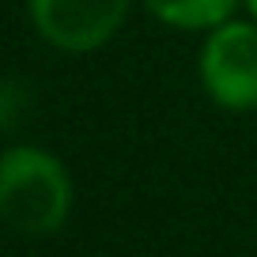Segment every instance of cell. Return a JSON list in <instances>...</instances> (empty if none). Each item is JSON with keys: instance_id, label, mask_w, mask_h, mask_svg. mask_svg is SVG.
I'll use <instances>...</instances> for the list:
<instances>
[{"instance_id": "3", "label": "cell", "mask_w": 257, "mask_h": 257, "mask_svg": "<svg viewBox=\"0 0 257 257\" xmlns=\"http://www.w3.org/2000/svg\"><path fill=\"white\" fill-rule=\"evenodd\" d=\"M133 0H27L31 23L64 53H91L121 31Z\"/></svg>"}, {"instance_id": "2", "label": "cell", "mask_w": 257, "mask_h": 257, "mask_svg": "<svg viewBox=\"0 0 257 257\" xmlns=\"http://www.w3.org/2000/svg\"><path fill=\"white\" fill-rule=\"evenodd\" d=\"M201 83L223 110H257V19H227L201 46Z\"/></svg>"}, {"instance_id": "5", "label": "cell", "mask_w": 257, "mask_h": 257, "mask_svg": "<svg viewBox=\"0 0 257 257\" xmlns=\"http://www.w3.org/2000/svg\"><path fill=\"white\" fill-rule=\"evenodd\" d=\"M242 4H246V12H249L253 19H257V0H242Z\"/></svg>"}, {"instance_id": "4", "label": "cell", "mask_w": 257, "mask_h": 257, "mask_svg": "<svg viewBox=\"0 0 257 257\" xmlns=\"http://www.w3.org/2000/svg\"><path fill=\"white\" fill-rule=\"evenodd\" d=\"M140 4L174 31H212L231 19L242 0H140Z\"/></svg>"}, {"instance_id": "1", "label": "cell", "mask_w": 257, "mask_h": 257, "mask_svg": "<svg viewBox=\"0 0 257 257\" xmlns=\"http://www.w3.org/2000/svg\"><path fill=\"white\" fill-rule=\"evenodd\" d=\"M72 212V178L53 152L34 144L0 155V223L19 234H53Z\"/></svg>"}]
</instances>
